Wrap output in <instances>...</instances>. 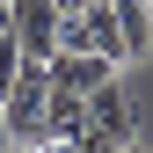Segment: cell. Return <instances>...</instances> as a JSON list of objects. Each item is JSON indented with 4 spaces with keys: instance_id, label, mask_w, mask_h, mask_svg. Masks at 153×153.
I'll use <instances>...</instances> for the list:
<instances>
[{
    "instance_id": "cell-11",
    "label": "cell",
    "mask_w": 153,
    "mask_h": 153,
    "mask_svg": "<svg viewBox=\"0 0 153 153\" xmlns=\"http://www.w3.org/2000/svg\"><path fill=\"white\" fill-rule=\"evenodd\" d=\"M0 36H7V0H0Z\"/></svg>"
},
{
    "instance_id": "cell-4",
    "label": "cell",
    "mask_w": 153,
    "mask_h": 153,
    "mask_svg": "<svg viewBox=\"0 0 153 153\" xmlns=\"http://www.w3.org/2000/svg\"><path fill=\"white\" fill-rule=\"evenodd\" d=\"M102 80H117V59H102V51H51V88L95 95Z\"/></svg>"
},
{
    "instance_id": "cell-2",
    "label": "cell",
    "mask_w": 153,
    "mask_h": 153,
    "mask_svg": "<svg viewBox=\"0 0 153 153\" xmlns=\"http://www.w3.org/2000/svg\"><path fill=\"white\" fill-rule=\"evenodd\" d=\"M59 51H102V59L124 66V29H117V7L109 0H88L59 22Z\"/></svg>"
},
{
    "instance_id": "cell-9",
    "label": "cell",
    "mask_w": 153,
    "mask_h": 153,
    "mask_svg": "<svg viewBox=\"0 0 153 153\" xmlns=\"http://www.w3.org/2000/svg\"><path fill=\"white\" fill-rule=\"evenodd\" d=\"M117 146H124V139H109V131H95V124L73 139V153H117Z\"/></svg>"
},
{
    "instance_id": "cell-12",
    "label": "cell",
    "mask_w": 153,
    "mask_h": 153,
    "mask_svg": "<svg viewBox=\"0 0 153 153\" xmlns=\"http://www.w3.org/2000/svg\"><path fill=\"white\" fill-rule=\"evenodd\" d=\"M59 7H66V15H73V7H88V0H59Z\"/></svg>"
},
{
    "instance_id": "cell-10",
    "label": "cell",
    "mask_w": 153,
    "mask_h": 153,
    "mask_svg": "<svg viewBox=\"0 0 153 153\" xmlns=\"http://www.w3.org/2000/svg\"><path fill=\"white\" fill-rule=\"evenodd\" d=\"M117 153H146V146H139V139H124V146H117Z\"/></svg>"
},
{
    "instance_id": "cell-7",
    "label": "cell",
    "mask_w": 153,
    "mask_h": 153,
    "mask_svg": "<svg viewBox=\"0 0 153 153\" xmlns=\"http://www.w3.org/2000/svg\"><path fill=\"white\" fill-rule=\"evenodd\" d=\"M117 7V29H124V66L153 51V0H109Z\"/></svg>"
},
{
    "instance_id": "cell-5",
    "label": "cell",
    "mask_w": 153,
    "mask_h": 153,
    "mask_svg": "<svg viewBox=\"0 0 153 153\" xmlns=\"http://www.w3.org/2000/svg\"><path fill=\"white\" fill-rule=\"evenodd\" d=\"M88 124L95 131H109V139H131L139 131V117H131V95H124V80H102L88 95Z\"/></svg>"
},
{
    "instance_id": "cell-1",
    "label": "cell",
    "mask_w": 153,
    "mask_h": 153,
    "mask_svg": "<svg viewBox=\"0 0 153 153\" xmlns=\"http://www.w3.org/2000/svg\"><path fill=\"white\" fill-rule=\"evenodd\" d=\"M44 102H51V59H22L7 88V124H15V146H44Z\"/></svg>"
},
{
    "instance_id": "cell-13",
    "label": "cell",
    "mask_w": 153,
    "mask_h": 153,
    "mask_svg": "<svg viewBox=\"0 0 153 153\" xmlns=\"http://www.w3.org/2000/svg\"><path fill=\"white\" fill-rule=\"evenodd\" d=\"M7 153H36V146H7Z\"/></svg>"
},
{
    "instance_id": "cell-3",
    "label": "cell",
    "mask_w": 153,
    "mask_h": 153,
    "mask_svg": "<svg viewBox=\"0 0 153 153\" xmlns=\"http://www.w3.org/2000/svg\"><path fill=\"white\" fill-rule=\"evenodd\" d=\"M59 22H66L59 0H7V29H15V44L29 59H51L59 51Z\"/></svg>"
},
{
    "instance_id": "cell-8",
    "label": "cell",
    "mask_w": 153,
    "mask_h": 153,
    "mask_svg": "<svg viewBox=\"0 0 153 153\" xmlns=\"http://www.w3.org/2000/svg\"><path fill=\"white\" fill-rule=\"evenodd\" d=\"M22 59H29V51L15 44V29H7V36H0V102H7V88H15V73H22Z\"/></svg>"
},
{
    "instance_id": "cell-6",
    "label": "cell",
    "mask_w": 153,
    "mask_h": 153,
    "mask_svg": "<svg viewBox=\"0 0 153 153\" xmlns=\"http://www.w3.org/2000/svg\"><path fill=\"white\" fill-rule=\"evenodd\" d=\"M80 131H88V95L51 88V102H44V139H80Z\"/></svg>"
}]
</instances>
